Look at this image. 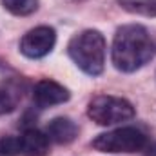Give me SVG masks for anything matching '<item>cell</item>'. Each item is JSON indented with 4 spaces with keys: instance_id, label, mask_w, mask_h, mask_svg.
<instances>
[{
    "instance_id": "obj_1",
    "label": "cell",
    "mask_w": 156,
    "mask_h": 156,
    "mask_svg": "<svg viewBox=\"0 0 156 156\" xmlns=\"http://www.w3.org/2000/svg\"><path fill=\"white\" fill-rule=\"evenodd\" d=\"M154 53L156 45L144 26L127 24L118 27L111 49V60L118 71L133 73L151 62Z\"/></svg>"
},
{
    "instance_id": "obj_2",
    "label": "cell",
    "mask_w": 156,
    "mask_h": 156,
    "mask_svg": "<svg viewBox=\"0 0 156 156\" xmlns=\"http://www.w3.org/2000/svg\"><path fill=\"white\" fill-rule=\"evenodd\" d=\"M67 53L85 75H102L105 64V38L100 31L85 29L75 35L67 44Z\"/></svg>"
},
{
    "instance_id": "obj_3",
    "label": "cell",
    "mask_w": 156,
    "mask_h": 156,
    "mask_svg": "<svg viewBox=\"0 0 156 156\" xmlns=\"http://www.w3.org/2000/svg\"><path fill=\"white\" fill-rule=\"evenodd\" d=\"M87 115L98 125H115L133 120L136 111L131 102L111 94H98L87 105Z\"/></svg>"
},
{
    "instance_id": "obj_4",
    "label": "cell",
    "mask_w": 156,
    "mask_h": 156,
    "mask_svg": "<svg viewBox=\"0 0 156 156\" xmlns=\"http://www.w3.org/2000/svg\"><path fill=\"white\" fill-rule=\"evenodd\" d=\"M145 145L147 136L136 127H120L93 140V147L100 153H138Z\"/></svg>"
},
{
    "instance_id": "obj_5",
    "label": "cell",
    "mask_w": 156,
    "mask_h": 156,
    "mask_svg": "<svg viewBox=\"0 0 156 156\" xmlns=\"http://www.w3.org/2000/svg\"><path fill=\"white\" fill-rule=\"evenodd\" d=\"M24 89L26 80L9 66L0 64V115L16 109L24 96Z\"/></svg>"
},
{
    "instance_id": "obj_6",
    "label": "cell",
    "mask_w": 156,
    "mask_h": 156,
    "mask_svg": "<svg viewBox=\"0 0 156 156\" xmlns=\"http://www.w3.org/2000/svg\"><path fill=\"white\" fill-rule=\"evenodd\" d=\"M56 44V33L49 26H38L27 31L20 40V51L27 58H42L53 51Z\"/></svg>"
},
{
    "instance_id": "obj_7",
    "label": "cell",
    "mask_w": 156,
    "mask_h": 156,
    "mask_svg": "<svg viewBox=\"0 0 156 156\" xmlns=\"http://www.w3.org/2000/svg\"><path fill=\"white\" fill-rule=\"evenodd\" d=\"M71 98L69 91L60 85L58 82L55 80H49V78H44L37 82L35 89H33V100L38 107H51V105H58V104H64Z\"/></svg>"
},
{
    "instance_id": "obj_8",
    "label": "cell",
    "mask_w": 156,
    "mask_h": 156,
    "mask_svg": "<svg viewBox=\"0 0 156 156\" xmlns=\"http://www.w3.org/2000/svg\"><path fill=\"white\" fill-rule=\"evenodd\" d=\"M45 134H47L49 140H53L55 144L66 145V144H71V142L78 136V125L73 120H69V118L58 116V118H55V120H51V122L47 123Z\"/></svg>"
},
{
    "instance_id": "obj_9",
    "label": "cell",
    "mask_w": 156,
    "mask_h": 156,
    "mask_svg": "<svg viewBox=\"0 0 156 156\" xmlns=\"http://www.w3.org/2000/svg\"><path fill=\"white\" fill-rule=\"evenodd\" d=\"M20 149L24 156H47L49 136L38 129H27L20 136Z\"/></svg>"
},
{
    "instance_id": "obj_10",
    "label": "cell",
    "mask_w": 156,
    "mask_h": 156,
    "mask_svg": "<svg viewBox=\"0 0 156 156\" xmlns=\"http://www.w3.org/2000/svg\"><path fill=\"white\" fill-rule=\"evenodd\" d=\"M118 4L129 13L142 16H156V0H118Z\"/></svg>"
},
{
    "instance_id": "obj_11",
    "label": "cell",
    "mask_w": 156,
    "mask_h": 156,
    "mask_svg": "<svg viewBox=\"0 0 156 156\" xmlns=\"http://www.w3.org/2000/svg\"><path fill=\"white\" fill-rule=\"evenodd\" d=\"M2 4L9 13L16 16H26L38 9V0H2Z\"/></svg>"
},
{
    "instance_id": "obj_12",
    "label": "cell",
    "mask_w": 156,
    "mask_h": 156,
    "mask_svg": "<svg viewBox=\"0 0 156 156\" xmlns=\"http://www.w3.org/2000/svg\"><path fill=\"white\" fill-rule=\"evenodd\" d=\"M20 149V136H5L0 140V156H18Z\"/></svg>"
}]
</instances>
